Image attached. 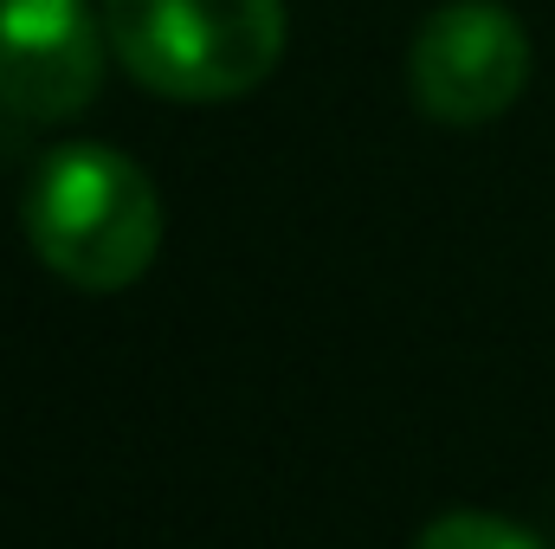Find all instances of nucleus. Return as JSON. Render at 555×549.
<instances>
[{
  "mask_svg": "<svg viewBox=\"0 0 555 549\" xmlns=\"http://www.w3.org/2000/svg\"><path fill=\"white\" fill-rule=\"evenodd\" d=\"M104 13L91 0H0V117L65 124L104 85Z\"/></svg>",
  "mask_w": 555,
  "mask_h": 549,
  "instance_id": "20e7f679",
  "label": "nucleus"
},
{
  "mask_svg": "<svg viewBox=\"0 0 555 549\" xmlns=\"http://www.w3.org/2000/svg\"><path fill=\"white\" fill-rule=\"evenodd\" d=\"M39 266L78 291H124L162 253V194L137 155L111 142H59L20 194Z\"/></svg>",
  "mask_w": 555,
  "mask_h": 549,
  "instance_id": "f257e3e1",
  "label": "nucleus"
},
{
  "mask_svg": "<svg viewBox=\"0 0 555 549\" xmlns=\"http://www.w3.org/2000/svg\"><path fill=\"white\" fill-rule=\"evenodd\" d=\"M408 85L420 117L446 130L498 124L530 85V33L498 0H446L439 13L420 20Z\"/></svg>",
  "mask_w": 555,
  "mask_h": 549,
  "instance_id": "7ed1b4c3",
  "label": "nucleus"
},
{
  "mask_svg": "<svg viewBox=\"0 0 555 549\" xmlns=\"http://www.w3.org/2000/svg\"><path fill=\"white\" fill-rule=\"evenodd\" d=\"M414 549H550V544H537L524 524H511L498 511H446L414 537Z\"/></svg>",
  "mask_w": 555,
  "mask_h": 549,
  "instance_id": "39448f33",
  "label": "nucleus"
},
{
  "mask_svg": "<svg viewBox=\"0 0 555 549\" xmlns=\"http://www.w3.org/2000/svg\"><path fill=\"white\" fill-rule=\"evenodd\" d=\"M117 65L168 104H227L284 59V0H104Z\"/></svg>",
  "mask_w": 555,
  "mask_h": 549,
  "instance_id": "f03ea898",
  "label": "nucleus"
}]
</instances>
